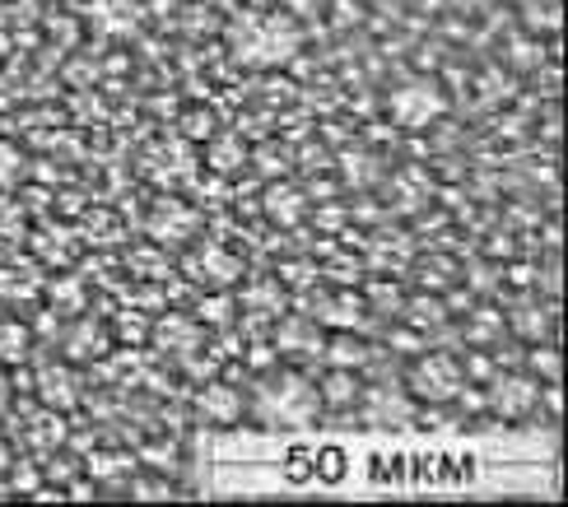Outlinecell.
<instances>
[{
  "label": "cell",
  "instance_id": "6da1fadb",
  "mask_svg": "<svg viewBox=\"0 0 568 507\" xmlns=\"http://www.w3.org/2000/svg\"><path fill=\"white\" fill-rule=\"evenodd\" d=\"M462 386H466L462 364L457 358H443V354H419L410 377H406V392L424 405H453Z\"/></svg>",
  "mask_w": 568,
  "mask_h": 507
},
{
  "label": "cell",
  "instance_id": "7a4b0ae2",
  "mask_svg": "<svg viewBox=\"0 0 568 507\" xmlns=\"http://www.w3.org/2000/svg\"><path fill=\"white\" fill-rule=\"evenodd\" d=\"M266 382V377H262ZM266 415L280 424H313L322 415V396L313 382L303 377H284V382H266Z\"/></svg>",
  "mask_w": 568,
  "mask_h": 507
},
{
  "label": "cell",
  "instance_id": "3957f363",
  "mask_svg": "<svg viewBox=\"0 0 568 507\" xmlns=\"http://www.w3.org/2000/svg\"><path fill=\"white\" fill-rule=\"evenodd\" d=\"M485 392V405L494 409L499 419L517 424V419H531L540 409V382L536 377H517V373H494Z\"/></svg>",
  "mask_w": 568,
  "mask_h": 507
},
{
  "label": "cell",
  "instance_id": "277c9868",
  "mask_svg": "<svg viewBox=\"0 0 568 507\" xmlns=\"http://www.w3.org/2000/svg\"><path fill=\"white\" fill-rule=\"evenodd\" d=\"M196 419L233 428L243 419V396L233 392V386H224V382H210V386H201V396H196Z\"/></svg>",
  "mask_w": 568,
  "mask_h": 507
},
{
  "label": "cell",
  "instance_id": "5b68a950",
  "mask_svg": "<svg viewBox=\"0 0 568 507\" xmlns=\"http://www.w3.org/2000/svg\"><path fill=\"white\" fill-rule=\"evenodd\" d=\"M322 341H326L322 326L313 317H303V312L298 317L290 312V317L275 322V354H322Z\"/></svg>",
  "mask_w": 568,
  "mask_h": 507
},
{
  "label": "cell",
  "instance_id": "8992f818",
  "mask_svg": "<svg viewBox=\"0 0 568 507\" xmlns=\"http://www.w3.org/2000/svg\"><path fill=\"white\" fill-rule=\"evenodd\" d=\"M317 396H322V405H331V409L359 405V396H364L359 368H331V373L322 377V386H317Z\"/></svg>",
  "mask_w": 568,
  "mask_h": 507
},
{
  "label": "cell",
  "instance_id": "52a82bcc",
  "mask_svg": "<svg viewBox=\"0 0 568 507\" xmlns=\"http://www.w3.org/2000/svg\"><path fill=\"white\" fill-rule=\"evenodd\" d=\"M466 312H470V317H466V341H470V345H485V349L504 345L508 317H499L494 307H466Z\"/></svg>",
  "mask_w": 568,
  "mask_h": 507
},
{
  "label": "cell",
  "instance_id": "ba28073f",
  "mask_svg": "<svg viewBox=\"0 0 568 507\" xmlns=\"http://www.w3.org/2000/svg\"><path fill=\"white\" fill-rule=\"evenodd\" d=\"M322 345H326L331 368H364V364H368V354H373L364 341H354L349 326H345V335H336V341H322Z\"/></svg>",
  "mask_w": 568,
  "mask_h": 507
},
{
  "label": "cell",
  "instance_id": "9c48e42d",
  "mask_svg": "<svg viewBox=\"0 0 568 507\" xmlns=\"http://www.w3.org/2000/svg\"><path fill=\"white\" fill-rule=\"evenodd\" d=\"M531 377L536 382H559V349L550 341L531 345Z\"/></svg>",
  "mask_w": 568,
  "mask_h": 507
},
{
  "label": "cell",
  "instance_id": "30bf717a",
  "mask_svg": "<svg viewBox=\"0 0 568 507\" xmlns=\"http://www.w3.org/2000/svg\"><path fill=\"white\" fill-rule=\"evenodd\" d=\"M6 466H10V447H6V443H0V470H6Z\"/></svg>",
  "mask_w": 568,
  "mask_h": 507
}]
</instances>
